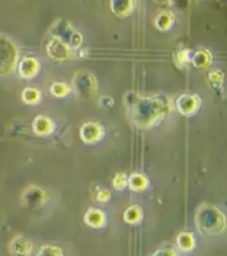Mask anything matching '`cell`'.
I'll return each instance as SVG.
<instances>
[{
    "instance_id": "cell-1",
    "label": "cell",
    "mask_w": 227,
    "mask_h": 256,
    "mask_svg": "<svg viewBox=\"0 0 227 256\" xmlns=\"http://www.w3.org/2000/svg\"><path fill=\"white\" fill-rule=\"evenodd\" d=\"M31 248V243L22 236H17L11 244V250L17 254H27L30 252Z\"/></svg>"
},
{
    "instance_id": "cell-2",
    "label": "cell",
    "mask_w": 227,
    "mask_h": 256,
    "mask_svg": "<svg viewBox=\"0 0 227 256\" xmlns=\"http://www.w3.org/2000/svg\"><path fill=\"white\" fill-rule=\"evenodd\" d=\"M36 70V62L32 59H25L20 64V74L24 76H31Z\"/></svg>"
},
{
    "instance_id": "cell-3",
    "label": "cell",
    "mask_w": 227,
    "mask_h": 256,
    "mask_svg": "<svg viewBox=\"0 0 227 256\" xmlns=\"http://www.w3.org/2000/svg\"><path fill=\"white\" fill-rule=\"evenodd\" d=\"M36 256H62L60 248L45 246L40 248Z\"/></svg>"
},
{
    "instance_id": "cell-4",
    "label": "cell",
    "mask_w": 227,
    "mask_h": 256,
    "mask_svg": "<svg viewBox=\"0 0 227 256\" xmlns=\"http://www.w3.org/2000/svg\"><path fill=\"white\" fill-rule=\"evenodd\" d=\"M36 92L31 89H26L23 92V99L26 102H31L36 99Z\"/></svg>"
}]
</instances>
